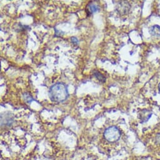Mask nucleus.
Returning <instances> with one entry per match:
<instances>
[{"mask_svg":"<svg viewBox=\"0 0 160 160\" xmlns=\"http://www.w3.org/2000/svg\"><path fill=\"white\" fill-rule=\"evenodd\" d=\"M156 141L160 144V134H157L156 137Z\"/></svg>","mask_w":160,"mask_h":160,"instance_id":"10","label":"nucleus"},{"mask_svg":"<svg viewBox=\"0 0 160 160\" xmlns=\"http://www.w3.org/2000/svg\"><path fill=\"white\" fill-rule=\"evenodd\" d=\"M72 42L73 43H76V44H77L78 43V40L76 38H75V37H72Z\"/></svg>","mask_w":160,"mask_h":160,"instance_id":"11","label":"nucleus"},{"mask_svg":"<svg viewBox=\"0 0 160 160\" xmlns=\"http://www.w3.org/2000/svg\"><path fill=\"white\" fill-rule=\"evenodd\" d=\"M99 10V7L96 4L92 2H90L86 8V12L88 15H92L94 13H96L97 12H98Z\"/></svg>","mask_w":160,"mask_h":160,"instance_id":"6","label":"nucleus"},{"mask_svg":"<svg viewBox=\"0 0 160 160\" xmlns=\"http://www.w3.org/2000/svg\"><path fill=\"white\" fill-rule=\"evenodd\" d=\"M158 89H159V91H160V83L159 84V86H158Z\"/></svg>","mask_w":160,"mask_h":160,"instance_id":"12","label":"nucleus"},{"mask_svg":"<svg viewBox=\"0 0 160 160\" xmlns=\"http://www.w3.org/2000/svg\"><path fill=\"white\" fill-rule=\"evenodd\" d=\"M121 136V132L119 129L115 126H112L108 128L104 132V137L108 142H114L118 141Z\"/></svg>","mask_w":160,"mask_h":160,"instance_id":"2","label":"nucleus"},{"mask_svg":"<svg viewBox=\"0 0 160 160\" xmlns=\"http://www.w3.org/2000/svg\"><path fill=\"white\" fill-rule=\"evenodd\" d=\"M117 10H118L119 13H122V15H124L127 13L130 10V5L126 2H120L119 5H118Z\"/></svg>","mask_w":160,"mask_h":160,"instance_id":"4","label":"nucleus"},{"mask_svg":"<svg viewBox=\"0 0 160 160\" xmlns=\"http://www.w3.org/2000/svg\"><path fill=\"white\" fill-rule=\"evenodd\" d=\"M152 113L148 109H142L139 113V118L141 122H146L151 117Z\"/></svg>","mask_w":160,"mask_h":160,"instance_id":"5","label":"nucleus"},{"mask_svg":"<svg viewBox=\"0 0 160 160\" xmlns=\"http://www.w3.org/2000/svg\"><path fill=\"white\" fill-rule=\"evenodd\" d=\"M49 98L52 102H63L68 98L67 86L61 82H58L52 86L48 91Z\"/></svg>","mask_w":160,"mask_h":160,"instance_id":"1","label":"nucleus"},{"mask_svg":"<svg viewBox=\"0 0 160 160\" xmlns=\"http://www.w3.org/2000/svg\"><path fill=\"white\" fill-rule=\"evenodd\" d=\"M149 32L152 36L156 37H160V27L159 25H155L152 26L149 28Z\"/></svg>","mask_w":160,"mask_h":160,"instance_id":"7","label":"nucleus"},{"mask_svg":"<svg viewBox=\"0 0 160 160\" xmlns=\"http://www.w3.org/2000/svg\"><path fill=\"white\" fill-rule=\"evenodd\" d=\"M94 75L96 77V78L99 80V81L102 83L106 82V77L101 73H100L99 71L95 70L94 72Z\"/></svg>","mask_w":160,"mask_h":160,"instance_id":"8","label":"nucleus"},{"mask_svg":"<svg viewBox=\"0 0 160 160\" xmlns=\"http://www.w3.org/2000/svg\"><path fill=\"white\" fill-rule=\"evenodd\" d=\"M23 97H24L25 101L27 102H28V103H30L32 101H33V98H32L28 94H27V93L23 94Z\"/></svg>","mask_w":160,"mask_h":160,"instance_id":"9","label":"nucleus"},{"mask_svg":"<svg viewBox=\"0 0 160 160\" xmlns=\"http://www.w3.org/2000/svg\"><path fill=\"white\" fill-rule=\"evenodd\" d=\"M13 122V115L9 112H5L1 115V126L2 127L11 126Z\"/></svg>","mask_w":160,"mask_h":160,"instance_id":"3","label":"nucleus"}]
</instances>
